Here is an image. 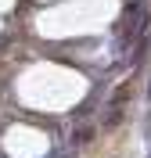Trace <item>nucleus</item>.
<instances>
[{"label":"nucleus","mask_w":151,"mask_h":158,"mask_svg":"<svg viewBox=\"0 0 151 158\" xmlns=\"http://www.w3.org/2000/svg\"><path fill=\"white\" fill-rule=\"evenodd\" d=\"M90 129H76V133H72V148H79V144H90Z\"/></svg>","instance_id":"obj_1"},{"label":"nucleus","mask_w":151,"mask_h":158,"mask_svg":"<svg viewBox=\"0 0 151 158\" xmlns=\"http://www.w3.org/2000/svg\"><path fill=\"white\" fill-rule=\"evenodd\" d=\"M148 158H151V151H148Z\"/></svg>","instance_id":"obj_2"}]
</instances>
